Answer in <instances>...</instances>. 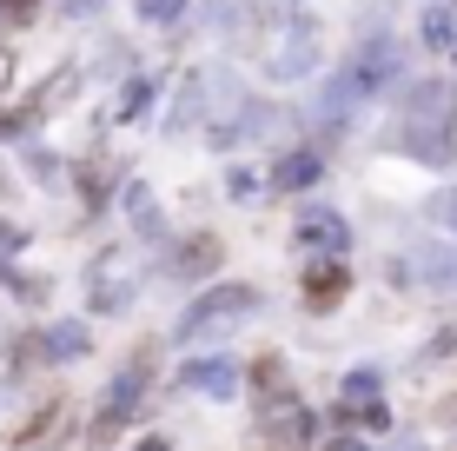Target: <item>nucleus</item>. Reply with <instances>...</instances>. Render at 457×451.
<instances>
[{"label":"nucleus","mask_w":457,"mask_h":451,"mask_svg":"<svg viewBox=\"0 0 457 451\" xmlns=\"http://www.w3.org/2000/svg\"><path fill=\"white\" fill-rule=\"evenodd\" d=\"M345 286H352L345 259H312V266H305V299H312V305H332V299H345Z\"/></svg>","instance_id":"nucleus-4"},{"label":"nucleus","mask_w":457,"mask_h":451,"mask_svg":"<svg viewBox=\"0 0 457 451\" xmlns=\"http://www.w3.org/2000/svg\"><path fill=\"white\" fill-rule=\"evenodd\" d=\"M312 173H319V166H312V160H298V166H286V173H278V180H286V186H305Z\"/></svg>","instance_id":"nucleus-11"},{"label":"nucleus","mask_w":457,"mask_h":451,"mask_svg":"<svg viewBox=\"0 0 457 451\" xmlns=\"http://www.w3.org/2000/svg\"><path fill=\"white\" fill-rule=\"evenodd\" d=\"M239 313H252V292H245V286H219V292H206V299H199L193 313H186V325H179V332H186V338L226 332V325L239 319Z\"/></svg>","instance_id":"nucleus-1"},{"label":"nucleus","mask_w":457,"mask_h":451,"mask_svg":"<svg viewBox=\"0 0 457 451\" xmlns=\"http://www.w3.org/2000/svg\"><path fill=\"white\" fill-rule=\"evenodd\" d=\"M139 392H146V365H126L120 379H113V392H106L100 418H93V445H106V438L126 425V405H139Z\"/></svg>","instance_id":"nucleus-3"},{"label":"nucleus","mask_w":457,"mask_h":451,"mask_svg":"<svg viewBox=\"0 0 457 451\" xmlns=\"http://www.w3.org/2000/svg\"><path fill=\"white\" fill-rule=\"evenodd\" d=\"M186 379H193L199 392H212V398H226L232 385H239V379H232V365H226V359H206V365H186Z\"/></svg>","instance_id":"nucleus-8"},{"label":"nucleus","mask_w":457,"mask_h":451,"mask_svg":"<svg viewBox=\"0 0 457 451\" xmlns=\"http://www.w3.org/2000/svg\"><path fill=\"white\" fill-rule=\"evenodd\" d=\"M385 80V46H365V54L352 60V73H338L332 80V93H325V113H352L365 93Z\"/></svg>","instance_id":"nucleus-2"},{"label":"nucleus","mask_w":457,"mask_h":451,"mask_svg":"<svg viewBox=\"0 0 457 451\" xmlns=\"http://www.w3.org/2000/svg\"><path fill=\"white\" fill-rule=\"evenodd\" d=\"M21 7H34V0H0V21H13Z\"/></svg>","instance_id":"nucleus-12"},{"label":"nucleus","mask_w":457,"mask_h":451,"mask_svg":"<svg viewBox=\"0 0 457 451\" xmlns=\"http://www.w3.org/2000/svg\"><path fill=\"white\" fill-rule=\"evenodd\" d=\"M338 405H345V412H358L365 425H385V412H378V379H371V372H358V379L345 385V398H338Z\"/></svg>","instance_id":"nucleus-6"},{"label":"nucleus","mask_w":457,"mask_h":451,"mask_svg":"<svg viewBox=\"0 0 457 451\" xmlns=\"http://www.w3.org/2000/svg\"><path fill=\"white\" fill-rule=\"evenodd\" d=\"M60 418H67V405L54 398V405H46V412H40L27 431H13V445H54V438H60Z\"/></svg>","instance_id":"nucleus-9"},{"label":"nucleus","mask_w":457,"mask_h":451,"mask_svg":"<svg viewBox=\"0 0 457 451\" xmlns=\"http://www.w3.org/2000/svg\"><path fill=\"white\" fill-rule=\"evenodd\" d=\"M298 239H305V246H332V253H345V226L332 220V213H305V220H298Z\"/></svg>","instance_id":"nucleus-7"},{"label":"nucleus","mask_w":457,"mask_h":451,"mask_svg":"<svg viewBox=\"0 0 457 451\" xmlns=\"http://www.w3.org/2000/svg\"><path fill=\"white\" fill-rule=\"evenodd\" d=\"M424 40H431V54L457 60V0H451V7H431V13H424Z\"/></svg>","instance_id":"nucleus-5"},{"label":"nucleus","mask_w":457,"mask_h":451,"mask_svg":"<svg viewBox=\"0 0 457 451\" xmlns=\"http://www.w3.org/2000/svg\"><path fill=\"white\" fill-rule=\"evenodd\" d=\"M305 431H312L305 405H278V412H272V438H292V445H298V438H305Z\"/></svg>","instance_id":"nucleus-10"}]
</instances>
